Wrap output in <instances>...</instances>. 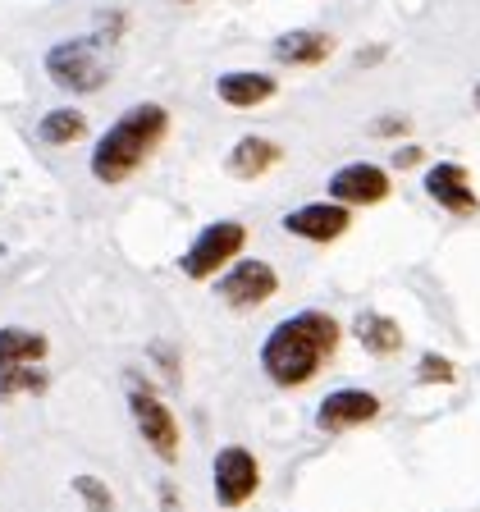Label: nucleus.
Returning <instances> with one entry per match:
<instances>
[{"instance_id": "f257e3e1", "label": "nucleus", "mask_w": 480, "mask_h": 512, "mask_svg": "<svg viewBox=\"0 0 480 512\" xmlns=\"http://www.w3.org/2000/svg\"><path fill=\"white\" fill-rule=\"evenodd\" d=\"M339 348V325L325 311H302V316H288L270 330L266 348H261V366L275 384L284 389H298V384L316 380V371L334 357Z\"/></svg>"}, {"instance_id": "f03ea898", "label": "nucleus", "mask_w": 480, "mask_h": 512, "mask_svg": "<svg viewBox=\"0 0 480 512\" xmlns=\"http://www.w3.org/2000/svg\"><path fill=\"white\" fill-rule=\"evenodd\" d=\"M165 128H170L165 106H133L115 128H110L106 138L96 142V151H92L96 183H124L128 174L138 170L142 160L160 147Z\"/></svg>"}, {"instance_id": "7ed1b4c3", "label": "nucleus", "mask_w": 480, "mask_h": 512, "mask_svg": "<svg viewBox=\"0 0 480 512\" xmlns=\"http://www.w3.org/2000/svg\"><path fill=\"white\" fill-rule=\"evenodd\" d=\"M46 74H51V83L64 87V92H96V87L106 83V60H101L96 37H78V42L51 46Z\"/></svg>"}, {"instance_id": "20e7f679", "label": "nucleus", "mask_w": 480, "mask_h": 512, "mask_svg": "<svg viewBox=\"0 0 480 512\" xmlns=\"http://www.w3.org/2000/svg\"><path fill=\"white\" fill-rule=\"evenodd\" d=\"M243 243H247V229H243V224H234V220L206 224L179 266H183V275H188V279H211L215 270L229 266V261L243 252Z\"/></svg>"}, {"instance_id": "39448f33", "label": "nucleus", "mask_w": 480, "mask_h": 512, "mask_svg": "<svg viewBox=\"0 0 480 512\" xmlns=\"http://www.w3.org/2000/svg\"><path fill=\"white\" fill-rule=\"evenodd\" d=\"M128 412H133L142 439H147V448L156 453L160 462H174V458H179V421H174V412L160 403L156 394H147V389H133V394H128Z\"/></svg>"}, {"instance_id": "423d86ee", "label": "nucleus", "mask_w": 480, "mask_h": 512, "mask_svg": "<svg viewBox=\"0 0 480 512\" xmlns=\"http://www.w3.org/2000/svg\"><path fill=\"white\" fill-rule=\"evenodd\" d=\"M261 485V467L247 448H220V458H215V499L224 508H243L247 499L256 494Z\"/></svg>"}, {"instance_id": "0eeeda50", "label": "nucleus", "mask_w": 480, "mask_h": 512, "mask_svg": "<svg viewBox=\"0 0 480 512\" xmlns=\"http://www.w3.org/2000/svg\"><path fill=\"white\" fill-rule=\"evenodd\" d=\"M375 416H380V398L375 394H366V389H339V394H330L325 403H320L316 426L330 430V435H343V430L366 426V421H375Z\"/></svg>"}, {"instance_id": "6e6552de", "label": "nucleus", "mask_w": 480, "mask_h": 512, "mask_svg": "<svg viewBox=\"0 0 480 512\" xmlns=\"http://www.w3.org/2000/svg\"><path fill=\"white\" fill-rule=\"evenodd\" d=\"M330 197L343 206H375L389 197V174L380 165H343L339 174L330 179Z\"/></svg>"}, {"instance_id": "1a4fd4ad", "label": "nucleus", "mask_w": 480, "mask_h": 512, "mask_svg": "<svg viewBox=\"0 0 480 512\" xmlns=\"http://www.w3.org/2000/svg\"><path fill=\"white\" fill-rule=\"evenodd\" d=\"M348 206L343 202H311V206H298V211L284 215V229L298 238H311V243H334V238L348 229Z\"/></svg>"}, {"instance_id": "9d476101", "label": "nucleus", "mask_w": 480, "mask_h": 512, "mask_svg": "<svg viewBox=\"0 0 480 512\" xmlns=\"http://www.w3.org/2000/svg\"><path fill=\"white\" fill-rule=\"evenodd\" d=\"M275 288H279V279L266 261H243V266H234L220 279V298L229 307H261Z\"/></svg>"}, {"instance_id": "9b49d317", "label": "nucleus", "mask_w": 480, "mask_h": 512, "mask_svg": "<svg viewBox=\"0 0 480 512\" xmlns=\"http://www.w3.org/2000/svg\"><path fill=\"white\" fill-rule=\"evenodd\" d=\"M426 192L435 197L439 206H444V211H453V215H471L480 206L462 165H435V170L426 174Z\"/></svg>"}, {"instance_id": "f8f14e48", "label": "nucleus", "mask_w": 480, "mask_h": 512, "mask_svg": "<svg viewBox=\"0 0 480 512\" xmlns=\"http://www.w3.org/2000/svg\"><path fill=\"white\" fill-rule=\"evenodd\" d=\"M330 51H334L330 32H311V28L284 32V37L275 42V60L279 64H320V60H330Z\"/></svg>"}, {"instance_id": "ddd939ff", "label": "nucleus", "mask_w": 480, "mask_h": 512, "mask_svg": "<svg viewBox=\"0 0 480 512\" xmlns=\"http://www.w3.org/2000/svg\"><path fill=\"white\" fill-rule=\"evenodd\" d=\"M215 92H220L224 106L247 110V106H261V101H270V96H275V78L238 69V74H224L220 83H215Z\"/></svg>"}, {"instance_id": "4468645a", "label": "nucleus", "mask_w": 480, "mask_h": 512, "mask_svg": "<svg viewBox=\"0 0 480 512\" xmlns=\"http://www.w3.org/2000/svg\"><path fill=\"white\" fill-rule=\"evenodd\" d=\"M270 165H279V147L270 138H243L229 151V174L238 179H261Z\"/></svg>"}, {"instance_id": "2eb2a0df", "label": "nucleus", "mask_w": 480, "mask_h": 512, "mask_svg": "<svg viewBox=\"0 0 480 512\" xmlns=\"http://www.w3.org/2000/svg\"><path fill=\"white\" fill-rule=\"evenodd\" d=\"M357 339H362V348L375 352V357H394V352L403 348V330H398L389 316H380V311H362V316H357Z\"/></svg>"}, {"instance_id": "dca6fc26", "label": "nucleus", "mask_w": 480, "mask_h": 512, "mask_svg": "<svg viewBox=\"0 0 480 512\" xmlns=\"http://www.w3.org/2000/svg\"><path fill=\"white\" fill-rule=\"evenodd\" d=\"M46 339L32 330H0V366H23V362H42Z\"/></svg>"}, {"instance_id": "f3484780", "label": "nucleus", "mask_w": 480, "mask_h": 512, "mask_svg": "<svg viewBox=\"0 0 480 512\" xmlns=\"http://www.w3.org/2000/svg\"><path fill=\"white\" fill-rule=\"evenodd\" d=\"M87 133V119L78 115V110H51V115L37 124V138L46 142V147H69V142H78Z\"/></svg>"}, {"instance_id": "a211bd4d", "label": "nucleus", "mask_w": 480, "mask_h": 512, "mask_svg": "<svg viewBox=\"0 0 480 512\" xmlns=\"http://www.w3.org/2000/svg\"><path fill=\"white\" fill-rule=\"evenodd\" d=\"M46 371L37 362H23V366H0V398H14V394H46Z\"/></svg>"}, {"instance_id": "6ab92c4d", "label": "nucleus", "mask_w": 480, "mask_h": 512, "mask_svg": "<svg viewBox=\"0 0 480 512\" xmlns=\"http://www.w3.org/2000/svg\"><path fill=\"white\" fill-rule=\"evenodd\" d=\"M74 494L87 503V512H115V499L96 476H74Z\"/></svg>"}, {"instance_id": "aec40b11", "label": "nucleus", "mask_w": 480, "mask_h": 512, "mask_svg": "<svg viewBox=\"0 0 480 512\" xmlns=\"http://www.w3.org/2000/svg\"><path fill=\"white\" fill-rule=\"evenodd\" d=\"M453 362H448V357H435V352H426V357H421V380H439V384H453Z\"/></svg>"}, {"instance_id": "412c9836", "label": "nucleus", "mask_w": 480, "mask_h": 512, "mask_svg": "<svg viewBox=\"0 0 480 512\" xmlns=\"http://www.w3.org/2000/svg\"><path fill=\"white\" fill-rule=\"evenodd\" d=\"M398 128H407V119H380V124H375V133H398Z\"/></svg>"}, {"instance_id": "4be33fe9", "label": "nucleus", "mask_w": 480, "mask_h": 512, "mask_svg": "<svg viewBox=\"0 0 480 512\" xmlns=\"http://www.w3.org/2000/svg\"><path fill=\"white\" fill-rule=\"evenodd\" d=\"M398 165H416V160H421V151H416V147H407V151H398Z\"/></svg>"}, {"instance_id": "5701e85b", "label": "nucleus", "mask_w": 480, "mask_h": 512, "mask_svg": "<svg viewBox=\"0 0 480 512\" xmlns=\"http://www.w3.org/2000/svg\"><path fill=\"white\" fill-rule=\"evenodd\" d=\"M476 110H480V83H476Z\"/></svg>"}]
</instances>
